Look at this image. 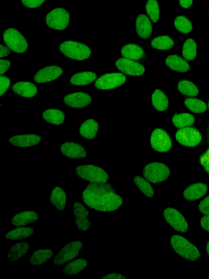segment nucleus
<instances>
[{
    "instance_id": "nucleus-28",
    "label": "nucleus",
    "mask_w": 209,
    "mask_h": 279,
    "mask_svg": "<svg viewBox=\"0 0 209 279\" xmlns=\"http://www.w3.org/2000/svg\"><path fill=\"white\" fill-rule=\"evenodd\" d=\"M42 118L50 124L60 125L63 124L65 120V115L60 110L49 109L43 113Z\"/></svg>"
},
{
    "instance_id": "nucleus-35",
    "label": "nucleus",
    "mask_w": 209,
    "mask_h": 279,
    "mask_svg": "<svg viewBox=\"0 0 209 279\" xmlns=\"http://www.w3.org/2000/svg\"><path fill=\"white\" fill-rule=\"evenodd\" d=\"M172 122L175 127L182 128L193 125L195 119L192 114L184 113L175 114Z\"/></svg>"
},
{
    "instance_id": "nucleus-8",
    "label": "nucleus",
    "mask_w": 209,
    "mask_h": 279,
    "mask_svg": "<svg viewBox=\"0 0 209 279\" xmlns=\"http://www.w3.org/2000/svg\"><path fill=\"white\" fill-rule=\"evenodd\" d=\"M175 139L183 146L194 147L201 143L202 135L197 128L187 127L176 132Z\"/></svg>"
},
{
    "instance_id": "nucleus-6",
    "label": "nucleus",
    "mask_w": 209,
    "mask_h": 279,
    "mask_svg": "<svg viewBox=\"0 0 209 279\" xmlns=\"http://www.w3.org/2000/svg\"><path fill=\"white\" fill-rule=\"evenodd\" d=\"M144 177L150 182L159 183L166 180L170 176V170L165 164L161 163L148 164L143 168Z\"/></svg>"
},
{
    "instance_id": "nucleus-43",
    "label": "nucleus",
    "mask_w": 209,
    "mask_h": 279,
    "mask_svg": "<svg viewBox=\"0 0 209 279\" xmlns=\"http://www.w3.org/2000/svg\"><path fill=\"white\" fill-rule=\"evenodd\" d=\"M0 80H1L0 81V82H1V88H0L1 89V94H0V96L2 97L10 88L11 85V81L9 77L3 75L0 77Z\"/></svg>"
},
{
    "instance_id": "nucleus-5",
    "label": "nucleus",
    "mask_w": 209,
    "mask_h": 279,
    "mask_svg": "<svg viewBox=\"0 0 209 279\" xmlns=\"http://www.w3.org/2000/svg\"><path fill=\"white\" fill-rule=\"evenodd\" d=\"M3 40L7 46L16 53H24L28 50L29 45L27 41L16 29H6L4 32Z\"/></svg>"
},
{
    "instance_id": "nucleus-51",
    "label": "nucleus",
    "mask_w": 209,
    "mask_h": 279,
    "mask_svg": "<svg viewBox=\"0 0 209 279\" xmlns=\"http://www.w3.org/2000/svg\"><path fill=\"white\" fill-rule=\"evenodd\" d=\"M206 138L209 142V123L206 128Z\"/></svg>"
},
{
    "instance_id": "nucleus-53",
    "label": "nucleus",
    "mask_w": 209,
    "mask_h": 279,
    "mask_svg": "<svg viewBox=\"0 0 209 279\" xmlns=\"http://www.w3.org/2000/svg\"><path fill=\"white\" fill-rule=\"evenodd\" d=\"M208 110H209V101H208Z\"/></svg>"
},
{
    "instance_id": "nucleus-48",
    "label": "nucleus",
    "mask_w": 209,
    "mask_h": 279,
    "mask_svg": "<svg viewBox=\"0 0 209 279\" xmlns=\"http://www.w3.org/2000/svg\"><path fill=\"white\" fill-rule=\"evenodd\" d=\"M193 0H179L180 5L183 9L190 8L193 5Z\"/></svg>"
},
{
    "instance_id": "nucleus-33",
    "label": "nucleus",
    "mask_w": 209,
    "mask_h": 279,
    "mask_svg": "<svg viewBox=\"0 0 209 279\" xmlns=\"http://www.w3.org/2000/svg\"><path fill=\"white\" fill-rule=\"evenodd\" d=\"M52 249L38 250L33 253L29 258V263L35 265H40L49 261L53 256Z\"/></svg>"
},
{
    "instance_id": "nucleus-30",
    "label": "nucleus",
    "mask_w": 209,
    "mask_h": 279,
    "mask_svg": "<svg viewBox=\"0 0 209 279\" xmlns=\"http://www.w3.org/2000/svg\"><path fill=\"white\" fill-rule=\"evenodd\" d=\"M35 233L34 229L30 226L18 227L17 228L13 229L7 233L5 238L9 241H17L28 238Z\"/></svg>"
},
{
    "instance_id": "nucleus-2",
    "label": "nucleus",
    "mask_w": 209,
    "mask_h": 279,
    "mask_svg": "<svg viewBox=\"0 0 209 279\" xmlns=\"http://www.w3.org/2000/svg\"><path fill=\"white\" fill-rule=\"evenodd\" d=\"M171 244L174 251L181 257L191 261L199 259V250L185 238L174 235L171 237Z\"/></svg>"
},
{
    "instance_id": "nucleus-37",
    "label": "nucleus",
    "mask_w": 209,
    "mask_h": 279,
    "mask_svg": "<svg viewBox=\"0 0 209 279\" xmlns=\"http://www.w3.org/2000/svg\"><path fill=\"white\" fill-rule=\"evenodd\" d=\"M178 89L182 95L189 97H197L199 89L195 84L190 81L181 80L178 83Z\"/></svg>"
},
{
    "instance_id": "nucleus-15",
    "label": "nucleus",
    "mask_w": 209,
    "mask_h": 279,
    "mask_svg": "<svg viewBox=\"0 0 209 279\" xmlns=\"http://www.w3.org/2000/svg\"><path fill=\"white\" fill-rule=\"evenodd\" d=\"M65 105L69 108L80 109L86 108L90 105L92 98L84 92H77L68 94L63 99Z\"/></svg>"
},
{
    "instance_id": "nucleus-12",
    "label": "nucleus",
    "mask_w": 209,
    "mask_h": 279,
    "mask_svg": "<svg viewBox=\"0 0 209 279\" xmlns=\"http://www.w3.org/2000/svg\"><path fill=\"white\" fill-rule=\"evenodd\" d=\"M163 217L175 231L182 233H185L187 231L188 224L186 220L177 210L173 208H167L163 212Z\"/></svg>"
},
{
    "instance_id": "nucleus-46",
    "label": "nucleus",
    "mask_w": 209,
    "mask_h": 279,
    "mask_svg": "<svg viewBox=\"0 0 209 279\" xmlns=\"http://www.w3.org/2000/svg\"><path fill=\"white\" fill-rule=\"evenodd\" d=\"M0 65H1V74L3 75L4 74L8 72V70L11 67V62L9 60H0Z\"/></svg>"
},
{
    "instance_id": "nucleus-52",
    "label": "nucleus",
    "mask_w": 209,
    "mask_h": 279,
    "mask_svg": "<svg viewBox=\"0 0 209 279\" xmlns=\"http://www.w3.org/2000/svg\"><path fill=\"white\" fill-rule=\"evenodd\" d=\"M206 251H207V255L209 256V241L208 242L206 245Z\"/></svg>"
},
{
    "instance_id": "nucleus-44",
    "label": "nucleus",
    "mask_w": 209,
    "mask_h": 279,
    "mask_svg": "<svg viewBox=\"0 0 209 279\" xmlns=\"http://www.w3.org/2000/svg\"><path fill=\"white\" fill-rule=\"evenodd\" d=\"M21 1L26 8L36 9L40 7L46 0H21Z\"/></svg>"
},
{
    "instance_id": "nucleus-22",
    "label": "nucleus",
    "mask_w": 209,
    "mask_h": 279,
    "mask_svg": "<svg viewBox=\"0 0 209 279\" xmlns=\"http://www.w3.org/2000/svg\"><path fill=\"white\" fill-rule=\"evenodd\" d=\"M39 219V215L34 211H26L17 214L11 220L15 227H24L34 223Z\"/></svg>"
},
{
    "instance_id": "nucleus-34",
    "label": "nucleus",
    "mask_w": 209,
    "mask_h": 279,
    "mask_svg": "<svg viewBox=\"0 0 209 279\" xmlns=\"http://www.w3.org/2000/svg\"><path fill=\"white\" fill-rule=\"evenodd\" d=\"M150 45L154 49L167 50L172 49L174 46L175 41L171 37L163 35L154 38Z\"/></svg>"
},
{
    "instance_id": "nucleus-3",
    "label": "nucleus",
    "mask_w": 209,
    "mask_h": 279,
    "mask_svg": "<svg viewBox=\"0 0 209 279\" xmlns=\"http://www.w3.org/2000/svg\"><path fill=\"white\" fill-rule=\"evenodd\" d=\"M59 49L65 56L76 61L87 60L91 55V50L87 45L73 41L62 42Z\"/></svg>"
},
{
    "instance_id": "nucleus-19",
    "label": "nucleus",
    "mask_w": 209,
    "mask_h": 279,
    "mask_svg": "<svg viewBox=\"0 0 209 279\" xmlns=\"http://www.w3.org/2000/svg\"><path fill=\"white\" fill-rule=\"evenodd\" d=\"M136 30L137 35L142 40H147L151 37L153 27L151 21L145 15H139L136 20Z\"/></svg>"
},
{
    "instance_id": "nucleus-21",
    "label": "nucleus",
    "mask_w": 209,
    "mask_h": 279,
    "mask_svg": "<svg viewBox=\"0 0 209 279\" xmlns=\"http://www.w3.org/2000/svg\"><path fill=\"white\" fill-rule=\"evenodd\" d=\"M207 185L203 183H195L186 188L183 197L189 201H195L203 198L207 193Z\"/></svg>"
},
{
    "instance_id": "nucleus-26",
    "label": "nucleus",
    "mask_w": 209,
    "mask_h": 279,
    "mask_svg": "<svg viewBox=\"0 0 209 279\" xmlns=\"http://www.w3.org/2000/svg\"><path fill=\"white\" fill-rule=\"evenodd\" d=\"M99 124L94 119H89L82 123L79 129L80 135L86 139H94L99 131Z\"/></svg>"
},
{
    "instance_id": "nucleus-20",
    "label": "nucleus",
    "mask_w": 209,
    "mask_h": 279,
    "mask_svg": "<svg viewBox=\"0 0 209 279\" xmlns=\"http://www.w3.org/2000/svg\"><path fill=\"white\" fill-rule=\"evenodd\" d=\"M12 89L17 95L26 99L34 98L38 92L35 84L29 81L17 82L12 86Z\"/></svg>"
},
{
    "instance_id": "nucleus-50",
    "label": "nucleus",
    "mask_w": 209,
    "mask_h": 279,
    "mask_svg": "<svg viewBox=\"0 0 209 279\" xmlns=\"http://www.w3.org/2000/svg\"><path fill=\"white\" fill-rule=\"evenodd\" d=\"M126 277L124 275L120 273H110L106 276H104L102 278H117V279H122L126 278Z\"/></svg>"
},
{
    "instance_id": "nucleus-9",
    "label": "nucleus",
    "mask_w": 209,
    "mask_h": 279,
    "mask_svg": "<svg viewBox=\"0 0 209 279\" xmlns=\"http://www.w3.org/2000/svg\"><path fill=\"white\" fill-rule=\"evenodd\" d=\"M83 247V243L80 241L71 242L58 251L55 257L53 264L55 266L63 265L76 258Z\"/></svg>"
},
{
    "instance_id": "nucleus-23",
    "label": "nucleus",
    "mask_w": 209,
    "mask_h": 279,
    "mask_svg": "<svg viewBox=\"0 0 209 279\" xmlns=\"http://www.w3.org/2000/svg\"><path fill=\"white\" fill-rule=\"evenodd\" d=\"M165 63L168 68L176 72L185 73L190 69L189 63L181 57L176 55L168 56Z\"/></svg>"
},
{
    "instance_id": "nucleus-10",
    "label": "nucleus",
    "mask_w": 209,
    "mask_h": 279,
    "mask_svg": "<svg viewBox=\"0 0 209 279\" xmlns=\"http://www.w3.org/2000/svg\"><path fill=\"white\" fill-rule=\"evenodd\" d=\"M150 145L153 150L160 153H166L172 147V140L164 129L158 128L154 130L150 136Z\"/></svg>"
},
{
    "instance_id": "nucleus-16",
    "label": "nucleus",
    "mask_w": 209,
    "mask_h": 279,
    "mask_svg": "<svg viewBox=\"0 0 209 279\" xmlns=\"http://www.w3.org/2000/svg\"><path fill=\"white\" fill-rule=\"evenodd\" d=\"M63 73V69L60 66H48L37 71L34 80L38 83H49L57 79Z\"/></svg>"
},
{
    "instance_id": "nucleus-27",
    "label": "nucleus",
    "mask_w": 209,
    "mask_h": 279,
    "mask_svg": "<svg viewBox=\"0 0 209 279\" xmlns=\"http://www.w3.org/2000/svg\"><path fill=\"white\" fill-rule=\"evenodd\" d=\"M30 246L29 243L26 242H18L13 245L8 252V260L11 263L18 260L27 254Z\"/></svg>"
},
{
    "instance_id": "nucleus-38",
    "label": "nucleus",
    "mask_w": 209,
    "mask_h": 279,
    "mask_svg": "<svg viewBox=\"0 0 209 279\" xmlns=\"http://www.w3.org/2000/svg\"><path fill=\"white\" fill-rule=\"evenodd\" d=\"M174 25L175 29L183 34L190 33L193 29L191 22L187 17L183 16L176 17Z\"/></svg>"
},
{
    "instance_id": "nucleus-40",
    "label": "nucleus",
    "mask_w": 209,
    "mask_h": 279,
    "mask_svg": "<svg viewBox=\"0 0 209 279\" xmlns=\"http://www.w3.org/2000/svg\"><path fill=\"white\" fill-rule=\"evenodd\" d=\"M146 10L150 21L154 23L159 21L160 9L159 3L157 0H147Z\"/></svg>"
},
{
    "instance_id": "nucleus-32",
    "label": "nucleus",
    "mask_w": 209,
    "mask_h": 279,
    "mask_svg": "<svg viewBox=\"0 0 209 279\" xmlns=\"http://www.w3.org/2000/svg\"><path fill=\"white\" fill-rule=\"evenodd\" d=\"M87 265V259L78 258L65 265L62 271L64 274L67 275H75L84 270Z\"/></svg>"
},
{
    "instance_id": "nucleus-24",
    "label": "nucleus",
    "mask_w": 209,
    "mask_h": 279,
    "mask_svg": "<svg viewBox=\"0 0 209 279\" xmlns=\"http://www.w3.org/2000/svg\"><path fill=\"white\" fill-rule=\"evenodd\" d=\"M50 203L56 207L59 211H63L66 209V192L60 187H56L52 190L50 194Z\"/></svg>"
},
{
    "instance_id": "nucleus-31",
    "label": "nucleus",
    "mask_w": 209,
    "mask_h": 279,
    "mask_svg": "<svg viewBox=\"0 0 209 279\" xmlns=\"http://www.w3.org/2000/svg\"><path fill=\"white\" fill-rule=\"evenodd\" d=\"M152 105L159 112H164L168 108L169 101L166 95L160 89H155L152 96Z\"/></svg>"
},
{
    "instance_id": "nucleus-7",
    "label": "nucleus",
    "mask_w": 209,
    "mask_h": 279,
    "mask_svg": "<svg viewBox=\"0 0 209 279\" xmlns=\"http://www.w3.org/2000/svg\"><path fill=\"white\" fill-rule=\"evenodd\" d=\"M70 16L69 12L63 8H56L48 13L45 22L50 29L62 31L69 25Z\"/></svg>"
},
{
    "instance_id": "nucleus-29",
    "label": "nucleus",
    "mask_w": 209,
    "mask_h": 279,
    "mask_svg": "<svg viewBox=\"0 0 209 279\" xmlns=\"http://www.w3.org/2000/svg\"><path fill=\"white\" fill-rule=\"evenodd\" d=\"M97 74L92 72L77 73L71 76L70 82L73 86H84L94 82Z\"/></svg>"
},
{
    "instance_id": "nucleus-13",
    "label": "nucleus",
    "mask_w": 209,
    "mask_h": 279,
    "mask_svg": "<svg viewBox=\"0 0 209 279\" xmlns=\"http://www.w3.org/2000/svg\"><path fill=\"white\" fill-rule=\"evenodd\" d=\"M116 68L121 72L128 75L141 76L145 73L142 64L127 58H120L116 62Z\"/></svg>"
},
{
    "instance_id": "nucleus-47",
    "label": "nucleus",
    "mask_w": 209,
    "mask_h": 279,
    "mask_svg": "<svg viewBox=\"0 0 209 279\" xmlns=\"http://www.w3.org/2000/svg\"><path fill=\"white\" fill-rule=\"evenodd\" d=\"M200 225L202 229L209 232V215H205L201 219Z\"/></svg>"
},
{
    "instance_id": "nucleus-36",
    "label": "nucleus",
    "mask_w": 209,
    "mask_h": 279,
    "mask_svg": "<svg viewBox=\"0 0 209 279\" xmlns=\"http://www.w3.org/2000/svg\"><path fill=\"white\" fill-rule=\"evenodd\" d=\"M197 44L192 38L186 40L182 48V54L186 60L193 61L197 56Z\"/></svg>"
},
{
    "instance_id": "nucleus-14",
    "label": "nucleus",
    "mask_w": 209,
    "mask_h": 279,
    "mask_svg": "<svg viewBox=\"0 0 209 279\" xmlns=\"http://www.w3.org/2000/svg\"><path fill=\"white\" fill-rule=\"evenodd\" d=\"M74 215L77 228L80 231L86 232L90 228V222L88 219L90 212L80 202H75L73 204Z\"/></svg>"
},
{
    "instance_id": "nucleus-39",
    "label": "nucleus",
    "mask_w": 209,
    "mask_h": 279,
    "mask_svg": "<svg viewBox=\"0 0 209 279\" xmlns=\"http://www.w3.org/2000/svg\"><path fill=\"white\" fill-rule=\"evenodd\" d=\"M185 106L189 111L195 114H201L206 111V104L196 99H187L184 102Z\"/></svg>"
},
{
    "instance_id": "nucleus-11",
    "label": "nucleus",
    "mask_w": 209,
    "mask_h": 279,
    "mask_svg": "<svg viewBox=\"0 0 209 279\" xmlns=\"http://www.w3.org/2000/svg\"><path fill=\"white\" fill-rule=\"evenodd\" d=\"M126 80V76L122 73H108L99 77L96 80L94 86L100 90L113 89L124 85Z\"/></svg>"
},
{
    "instance_id": "nucleus-54",
    "label": "nucleus",
    "mask_w": 209,
    "mask_h": 279,
    "mask_svg": "<svg viewBox=\"0 0 209 279\" xmlns=\"http://www.w3.org/2000/svg\"><path fill=\"white\" fill-rule=\"evenodd\" d=\"M208 14H209V12H208Z\"/></svg>"
},
{
    "instance_id": "nucleus-17",
    "label": "nucleus",
    "mask_w": 209,
    "mask_h": 279,
    "mask_svg": "<svg viewBox=\"0 0 209 279\" xmlns=\"http://www.w3.org/2000/svg\"><path fill=\"white\" fill-rule=\"evenodd\" d=\"M60 150L64 157L70 159H82L87 155L83 146L74 141L65 142L61 145Z\"/></svg>"
},
{
    "instance_id": "nucleus-4",
    "label": "nucleus",
    "mask_w": 209,
    "mask_h": 279,
    "mask_svg": "<svg viewBox=\"0 0 209 279\" xmlns=\"http://www.w3.org/2000/svg\"><path fill=\"white\" fill-rule=\"evenodd\" d=\"M77 176L90 183H107L110 176L100 167L94 165H83L75 168Z\"/></svg>"
},
{
    "instance_id": "nucleus-42",
    "label": "nucleus",
    "mask_w": 209,
    "mask_h": 279,
    "mask_svg": "<svg viewBox=\"0 0 209 279\" xmlns=\"http://www.w3.org/2000/svg\"><path fill=\"white\" fill-rule=\"evenodd\" d=\"M199 163L205 171L209 174V148L200 155Z\"/></svg>"
},
{
    "instance_id": "nucleus-25",
    "label": "nucleus",
    "mask_w": 209,
    "mask_h": 279,
    "mask_svg": "<svg viewBox=\"0 0 209 279\" xmlns=\"http://www.w3.org/2000/svg\"><path fill=\"white\" fill-rule=\"evenodd\" d=\"M122 55L134 61L142 60L145 57V52L139 45L128 44L124 45L121 49Z\"/></svg>"
},
{
    "instance_id": "nucleus-41",
    "label": "nucleus",
    "mask_w": 209,
    "mask_h": 279,
    "mask_svg": "<svg viewBox=\"0 0 209 279\" xmlns=\"http://www.w3.org/2000/svg\"><path fill=\"white\" fill-rule=\"evenodd\" d=\"M135 185L141 192L149 198L154 197V191L151 185L145 179L140 176H135L134 178Z\"/></svg>"
},
{
    "instance_id": "nucleus-18",
    "label": "nucleus",
    "mask_w": 209,
    "mask_h": 279,
    "mask_svg": "<svg viewBox=\"0 0 209 279\" xmlns=\"http://www.w3.org/2000/svg\"><path fill=\"white\" fill-rule=\"evenodd\" d=\"M41 141V136L34 134L17 135L13 136L9 140L12 146L21 148L36 146L40 144Z\"/></svg>"
},
{
    "instance_id": "nucleus-45",
    "label": "nucleus",
    "mask_w": 209,
    "mask_h": 279,
    "mask_svg": "<svg viewBox=\"0 0 209 279\" xmlns=\"http://www.w3.org/2000/svg\"><path fill=\"white\" fill-rule=\"evenodd\" d=\"M198 208L202 214L204 215H209V196L201 201Z\"/></svg>"
},
{
    "instance_id": "nucleus-49",
    "label": "nucleus",
    "mask_w": 209,
    "mask_h": 279,
    "mask_svg": "<svg viewBox=\"0 0 209 279\" xmlns=\"http://www.w3.org/2000/svg\"><path fill=\"white\" fill-rule=\"evenodd\" d=\"M11 54V51L10 49L8 47H7L5 45L1 44V54H0V57L2 58L9 56Z\"/></svg>"
},
{
    "instance_id": "nucleus-1",
    "label": "nucleus",
    "mask_w": 209,
    "mask_h": 279,
    "mask_svg": "<svg viewBox=\"0 0 209 279\" xmlns=\"http://www.w3.org/2000/svg\"><path fill=\"white\" fill-rule=\"evenodd\" d=\"M83 203L90 209L101 212L115 211L123 204V199L111 184L90 183L82 194Z\"/></svg>"
}]
</instances>
